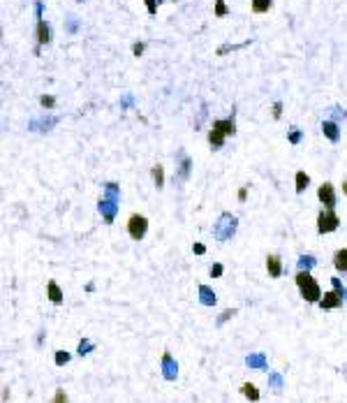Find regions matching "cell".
<instances>
[{
  "label": "cell",
  "instance_id": "cell-1",
  "mask_svg": "<svg viewBox=\"0 0 347 403\" xmlns=\"http://www.w3.org/2000/svg\"><path fill=\"white\" fill-rule=\"evenodd\" d=\"M296 285L301 290V297L306 299V301H310V304H315V301L322 299V290H319L315 278L310 276V271H299V274H296Z\"/></svg>",
  "mask_w": 347,
  "mask_h": 403
},
{
  "label": "cell",
  "instance_id": "cell-2",
  "mask_svg": "<svg viewBox=\"0 0 347 403\" xmlns=\"http://www.w3.org/2000/svg\"><path fill=\"white\" fill-rule=\"evenodd\" d=\"M236 227H239V220H236L234 213H222L213 227V234L218 241H229L232 236L236 234Z\"/></svg>",
  "mask_w": 347,
  "mask_h": 403
},
{
  "label": "cell",
  "instance_id": "cell-3",
  "mask_svg": "<svg viewBox=\"0 0 347 403\" xmlns=\"http://www.w3.org/2000/svg\"><path fill=\"white\" fill-rule=\"evenodd\" d=\"M338 227H340V218L333 211L324 209V211L317 216V232H319V234H331V232H336Z\"/></svg>",
  "mask_w": 347,
  "mask_h": 403
},
{
  "label": "cell",
  "instance_id": "cell-4",
  "mask_svg": "<svg viewBox=\"0 0 347 403\" xmlns=\"http://www.w3.org/2000/svg\"><path fill=\"white\" fill-rule=\"evenodd\" d=\"M146 232H148V220H146L143 216H139V213L130 216V220H128V234H130V239L141 241L143 236H146Z\"/></svg>",
  "mask_w": 347,
  "mask_h": 403
},
{
  "label": "cell",
  "instance_id": "cell-5",
  "mask_svg": "<svg viewBox=\"0 0 347 403\" xmlns=\"http://www.w3.org/2000/svg\"><path fill=\"white\" fill-rule=\"evenodd\" d=\"M98 209L102 213V220L106 225H111L116 220V213H118V199H111V197H102L98 202Z\"/></svg>",
  "mask_w": 347,
  "mask_h": 403
},
{
  "label": "cell",
  "instance_id": "cell-6",
  "mask_svg": "<svg viewBox=\"0 0 347 403\" xmlns=\"http://www.w3.org/2000/svg\"><path fill=\"white\" fill-rule=\"evenodd\" d=\"M317 197H319V202H322V206L324 209H329V211H333V206H336V188H333L331 183H322L319 185V190H317Z\"/></svg>",
  "mask_w": 347,
  "mask_h": 403
},
{
  "label": "cell",
  "instance_id": "cell-7",
  "mask_svg": "<svg viewBox=\"0 0 347 403\" xmlns=\"http://www.w3.org/2000/svg\"><path fill=\"white\" fill-rule=\"evenodd\" d=\"M176 375H178V364L172 357V352H165L162 355V378L172 382V380H176Z\"/></svg>",
  "mask_w": 347,
  "mask_h": 403
},
{
  "label": "cell",
  "instance_id": "cell-8",
  "mask_svg": "<svg viewBox=\"0 0 347 403\" xmlns=\"http://www.w3.org/2000/svg\"><path fill=\"white\" fill-rule=\"evenodd\" d=\"M317 304H319V308H322V311H331V308H340V306H343V297H340L338 292L333 290V292H326V294L319 299Z\"/></svg>",
  "mask_w": 347,
  "mask_h": 403
},
{
  "label": "cell",
  "instance_id": "cell-9",
  "mask_svg": "<svg viewBox=\"0 0 347 403\" xmlns=\"http://www.w3.org/2000/svg\"><path fill=\"white\" fill-rule=\"evenodd\" d=\"M266 271H269L271 278H280L282 276V259L278 255H269L266 257Z\"/></svg>",
  "mask_w": 347,
  "mask_h": 403
},
{
  "label": "cell",
  "instance_id": "cell-10",
  "mask_svg": "<svg viewBox=\"0 0 347 403\" xmlns=\"http://www.w3.org/2000/svg\"><path fill=\"white\" fill-rule=\"evenodd\" d=\"M225 137H227L225 132H222L220 128H215V125H213L211 132H208V144H211L213 151H218V148H222V146H225Z\"/></svg>",
  "mask_w": 347,
  "mask_h": 403
},
{
  "label": "cell",
  "instance_id": "cell-11",
  "mask_svg": "<svg viewBox=\"0 0 347 403\" xmlns=\"http://www.w3.org/2000/svg\"><path fill=\"white\" fill-rule=\"evenodd\" d=\"M322 132H324V137L329 139V142H333V144L340 139V128H338V123H333V121L322 123Z\"/></svg>",
  "mask_w": 347,
  "mask_h": 403
},
{
  "label": "cell",
  "instance_id": "cell-12",
  "mask_svg": "<svg viewBox=\"0 0 347 403\" xmlns=\"http://www.w3.org/2000/svg\"><path fill=\"white\" fill-rule=\"evenodd\" d=\"M199 301L204 306H215L218 299H215V292H213L208 285H199Z\"/></svg>",
  "mask_w": 347,
  "mask_h": 403
},
{
  "label": "cell",
  "instance_id": "cell-13",
  "mask_svg": "<svg viewBox=\"0 0 347 403\" xmlns=\"http://www.w3.org/2000/svg\"><path fill=\"white\" fill-rule=\"evenodd\" d=\"M46 292H49V299H51V304H63V290L58 288V283H56V281H49V283H46Z\"/></svg>",
  "mask_w": 347,
  "mask_h": 403
},
{
  "label": "cell",
  "instance_id": "cell-14",
  "mask_svg": "<svg viewBox=\"0 0 347 403\" xmlns=\"http://www.w3.org/2000/svg\"><path fill=\"white\" fill-rule=\"evenodd\" d=\"M333 266L343 274H347V248H340V251L333 253Z\"/></svg>",
  "mask_w": 347,
  "mask_h": 403
},
{
  "label": "cell",
  "instance_id": "cell-15",
  "mask_svg": "<svg viewBox=\"0 0 347 403\" xmlns=\"http://www.w3.org/2000/svg\"><path fill=\"white\" fill-rule=\"evenodd\" d=\"M37 42L39 44H49L51 42V28L46 21H37Z\"/></svg>",
  "mask_w": 347,
  "mask_h": 403
},
{
  "label": "cell",
  "instance_id": "cell-16",
  "mask_svg": "<svg viewBox=\"0 0 347 403\" xmlns=\"http://www.w3.org/2000/svg\"><path fill=\"white\" fill-rule=\"evenodd\" d=\"M245 364L250 366V368H257V371H264L266 368V357L259 352V355H248L245 357Z\"/></svg>",
  "mask_w": 347,
  "mask_h": 403
},
{
  "label": "cell",
  "instance_id": "cell-17",
  "mask_svg": "<svg viewBox=\"0 0 347 403\" xmlns=\"http://www.w3.org/2000/svg\"><path fill=\"white\" fill-rule=\"evenodd\" d=\"M190 169H192V160L183 158L181 165H178V172H176V179H178V181H188V179H190Z\"/></svg>",
  "mask_w": 347,
  "mask_h": 403
},
{
  "label": "cell",
  "instance_id": "cell-18",
  "mask_svg": "<svg viewBox=\"0 0 347 403\" xmlns=\"http://www.w3.org/2000/svg\"><path fill=\"white\" fill-rule=\"evenodd\" d=\"M213 125L222 130V132H225L227 137H229V135H234V132H236V123H234V118H225V121H215V123H213Z\"/></svg>",
  "mask_w": 347,
  "mask_h": 403
},
{
  "label": "cell",
  "instance_id": "cell-19",
  "mask_svg": "<svg viewBox=\"0 0 347 403\" xmlns=\"http://www.w3.org/2000/svg\"><path fill=\"white\" fill-rule=\"evenodd\" d=\"M294 181H296V192L301 195L306 188L310 185V176L306 174V172H296V176H294Z\"/></svg>",
  "mask_w": 347,
  "mask_h": 403
},
{
  "label": "cell",
  "instance_id": "cell-20",
  "mask_svg": "<svg viewBox=\"0 0 347 403\" xmlns=\"http://www.w3.org/2000/svg\"><path fill=\"white\" fill-rule=\"evenodd\" d=\"M241 392H243L245 399H250V401H259V389H257L252 382H245V385L241 387Z\"/></svg>",
  "mask_w": 347,
  "mask_h": 403
},
{
  "label": "cell",
  "instance_id": "cell-21",
  "mask_svg": "<svg viewBox=\"0 0 347 403\" xmlns=\"http://www.w3.org/2000/svg\"><path fill=\"white\" fill-rule=\"evenodd\" d=\"M329 116H331L329 121L340 123V121H345V118H347V109H343V107L336 105V107H331V109H329Z\"/></svg>",
  "mask_w": 347,
  "mask_h": 403
},
{
  "label": "cell",
  "instance_id": "cell-22",
  "mask_svg": "<svg viewBox=\"0 0 347 403\" xmlns=\"http://www.w3.org/2000/svg\"><path fill=\"white\" fill-rule=\"evenodd\" d=\"M273 5V0H252V12L255 14H264V12H269Z\"/></svg>",
  "mask_w": 347,
  "mask_h": 403
},
{
  "label": "cell",
  "instance_id": "cell-23",
  "mask_svg": "<svg viewBox=\"0 0 347 403\" xmlns=\"http://www.w3.org/2000/svg\"><path fill=\"white\" fill-rule=\"evenodd\" d=\"M317 259L310 257V255H301L299 257V271H310V269H315Z\"/></svg>",
  "mask_w": 347,
  "mask_h": 403
},
{
  "label": "cell",
  "instance_id": "cell-24",
  "mask_svg": "<svg viewBox=\"0 0 347 403\" xmlns=\"http://www.w3.org/2000/svg\"><path fill=\"white\" fill-rule=\"evenodd\" d=\"M104 197H111V199H121V188H118V183L109 181L104 185Z\"/></svg>",
  "mask_w": 347,
  "mask_h": 403
},
{
  "label": "cell",
  "instance_id": "cell-25",
  "mask_svg": "<svg viewBox=\"0 0 347 403\" xmlns=\"http://www.w3.org/2000/svg\"><path fill=\"white\" fill-rule=\"evenodd\" d=\"M153 181H155V188H162V185H165V169H162V165H155V167H153Z\"/></svg>",
  "mask_w": 347,
  "mask_h": 403
},
{
  "label": "cell",
  "instance_id": "cell-26",
  "mask_svg": "<svg viewBox=\"0 0 347 403\" xmlns=\"http://www.w3.org/2000/svg\"><path fill=\"white\" fill-rule=\"evenodd\" d=\"M269 385H271L273 392H280V389H282V375H280V373H271V375H269Z\"/></svg>",
  "mask_w": 347,
  "mask_h": 403
},
{
  "label": "cell",
  "instance_id": "cell-27",
  "mask_svg": "<svg viewBox=\"0 0 347 403\" xmlns=\"http://www.w3.org/2000/svg\"><path fill=\"white\" fill-rule=\"evenodd\" d=\"M287 139H289V144L296 146V144H301V139H303V132L299 128H292L289 130V135H287Z\"/></svg>",
  "mask_w": 347,
  "mask_h": 403
},
{
  "label": "cell",
  "instance_id": "cell-28",
  "mask_svg": "<svg viewBox=\"0 0 347 403\" xmlns=\"http://www.w3.org/2000/svg\"><path fill=\"white\" fill-rule=\"evenodd\" d=\"M250 42H241V44H222L218 46V56H225L227 51H236V49H243V46H248Z\"/></svg>",
  "mask_w": 347,
  "mask_h": 403
},
{
  "label": "cell",
  "instance_id": "cell-29",
  "mask_svg": "<svg viewBox=\"0 0 347 403\" xmlns=\"http://www.w3.org/2000/svg\"><path fill=\"white\" fill-rule=\"evenodd\" d=\"M91 350H93V341H88V338H83V341L79 343V348H76V352H79L81 357H83V355H88Z\"/></svg>",
  "mask_w": 347,
  "mask_h": 403
},
{
  "label": "cell",
  "instance_id": "cell-30",
  "mask_svg": "<svg viewBox=\"0 0 347 403\" xmlns=\"http://www.w3.org/2000/svg\"><path fill=\"white\" fill-rule=\"evenodd\" d=\"M331 285H333V290L338 292L340 297H343V299H347V290L343 288V283H340V278H331Z\"/></svg>",
  "mask_w": 347,
  "mask_h": 403
},
{
  "label": "cell",
  "instance_id": "cell-31",
  "mask_svg": "<svg viewBox=\"0 0 347 403\" xmlns=\"http://www.w3.org/2000/svg\"><path fill=\"white\" fill-rule=\"evenodd\" d=\"M234 315H236V311H234V308H227V311H222V315H220V318H218V325H220V327H222V325H225L227 320H229V318H234Z\"/></svg>",
  "mask_w": 347,
  "mask_h": 403
},
{
  "label": "cell",
  "instance_id": "cell-32",
  "mask_svg": "<svg viewBox=\"0 0 347 403\" xmlns=\"http://www.w3.org/2000/svg\"><path fill=\"white\" fill-rule=\"evenodd\" d=\"M227 5H225V0H215V16H227Z\"/></svg>",
  "mask_w": 347,
  "mask_h": 403
},
{
  "label": "cell",
  "instance_id": "cell-33",
  "mask_svg": "<svg viewBox=\"0 0 347 403\" xmlns=\"http://www.w3.org/2000/svg\"><path fill=\"white\" fill-rule=\"evenodd\" d=\"M51 403H69V401H68V394H65V389H58V392L53 394Z\"/></svg>",
  "mask_w": 347,
  "mask_h": 403
},
{
  "label": "cell",
  "instance_id": "cell-34",
  "mask_svg": "<svg viewBox=\"0 0 347 403\" xmlns=\"http://www.w3.org/2000/svg\"><path fill=\"white\" fill-rule=\"evenodd\" d=\"M39 105L44 107V109H51V107L56 105V100H53L51 95H42V98H39Z\"/></svg>",
  "mask_w": 347,
  "mask_h": 403
},
{
  "label": "cell",
  "instance_id": "cell-35",
  "mask_svg": "<svg viewBox=\"0 0 347 403\" xmlns=\"http://www.w3.org/2000/svg\"><path fill=\"white\" fill-rule=\"evenodd\" d=\"M143 2H146V9H148V14H155V12H158L160 0H143Z\"/></svg>",
  "mask_w": 347,
  "mask_h": 403
},
{
  "label": "cell",
  "instance_id": "cell-36",
  "mask_svg": "<svg viewBox=\"0 0 347 403\" xmlns=\"http://www.w3.org/2000/svg\"><path fill=\"white\" fill-rule=\"evenodd\" d=\"M68 362H69V355H68V352H56V364H58V366H63V364H68Z\"/></svg>",
  "mask_w": 347,
  "mask_h": 403
},
{
  "label": "cell",
  "instance_id": "cell-37",
  "mask_svg": "<svg viewBox=\"0 0 347 403\" xmlns=\"http://www.w3.org/2000/svg\"><path fill=\"white\" fill-rule=\"evenodd\" d=\"M222 271H225V266L220 264V262H215V264L211 266V276H213V278H220V276H222Z\"/></svg>",
  "mask_w": 347,
  "mask_h": 403
},
{
  "label": "cell",
  "instance_id": "cell-38",
  "mask_svg": "<svg viewBox=\"0 0 347 403\" xmlns=\"http://www.w3.org/2000/svg\"><path fill=\"white\" fill-rule=\"evenodd\" d=\"M68 31L72 33V35H74V33L79 31V21H76L74 16H69V19H68Z\"/></svg>",
  "mask_w": 347,
  "mask_h": 403
},
{
  "label": "cell",
  "instance_id": "cell-39",
  "mask_svg": "<svg viewBox=\"0 0 347 403\" xmlns=\"http://www.w3.org/2000/svg\"><path fill=\"white\" fill-rule=\"evenodd\" d=\"M42 9H44V5L37 0V2H35V16H37V21H44V19H42Z\"/></svg>",
  "mask_w": 347,
  "mask_h": 403
},
{
  "label": "cell",
  "instance_id": "cell-40",
  "mask_svg": "<svg viewBox=\"0 0 347 403\" xmlns=\"http://www.w3.org/2000/svg\"><path fill=\"white\" fill-rule=\"evenodd\" d=\"M280 114H282V102H276L273 105V118H280Z\"/></svg>",
  "mask_w": 347,
  "mask_h": 403
},
{
  "label": "cell",
  "instance_id": "cell-41",
  "mask_svg": "<svg viewBox=\"0 0 347 403\" xmlns=\"http://www.w3.org/2000/svg\"><path fill=\"white\" fill-rule=\"evenodd\" d=\"M132 53H135V56H141V53H143V44H141V42H137V44L132 46Z\"/></svg>",
  "mask_w": 347,
  "mask_h": 403
},
{
  "label": "cell",
  "instance_id": "cell-42",
  "mask_svg": "<svg viewBox=\"0 0 347 403\" xmlns=\"http://www.w3.org/2000/svg\"><path fill=\"white\" fill-rule=\"evenodd\" d=\"M195 253H197V255H204V253H206V246H204V244H195Z\"/></svg>",
  "mask_w": 347,
  "mask_h": 403
},
{
  "label": "cell",
  "instance_id": "cell-43",
  "mask_svg": "<svg viewBox=\"0 0 347 403\" xmlns=\"http://www.w3.org/2000/svg\"><path fill=\"white\" fill-rule=\"evenodd\" d=\"M245 197H248V188H241V190H239V199L245 202Z\"/></svg>",
  "mask_w": 347,
  "mask_h": 403
},
{
  "label": "cell",
  "instance_id": "cell-44",
  "mask_svg": "<svg viewBox=\"0 0 347 403\" xmlns=\"http://www.w3.org/2000/svg\"><path fill=\"white\" fill-rule=\"evenodd\" d=\"M123 107H132V98H130V95H125V98H123Z\"/></svg>",
  "mask_w": 347,
  "mask_h": 403
},
{
  "label": "cell",
  "instance_id": "cell-45",
  "mask_svg": "<svg viewBox=\"0 0 347 403\" xmlns=\"http://www.w3.org/2000/svg\"><path fill=\"white\" fill-rule=\"evenodd\" d=\"M343 192L347 195V181H343Z\"/></svg>",
  "mask_w": 347,
  "mask_h": 403
},
{
  "label": "cell",
  "instance_id": "cell-46",
  "mask_svg": "<svg viewBox=\"0 0 347 403\" xmlns=\"http://www.w3.org/2000/svg\"><path fill=\"white\" fill-rule=\"evenodd\" d=\"M76 2H83V0H76Z\"/></svg>",
  "mask_w": 347,
  "mask_h": 403
}]
</instances>
